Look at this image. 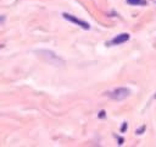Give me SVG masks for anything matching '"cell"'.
Returning a JSON list of instances; mask_svg holds the SVG:
<instances>
[{"instance_id": "obj_1", "label": "cell", "mask_w": 156, "mask_h": 147, "mask_svg": "<svg viewBox=\"0 0 156 147\" xmlns=\"http://www.w3.org/2000/svg\"><path fill=\"white\" fill-rule=\"evenodd\" d=\"M110 98L115 99V100H122L124 98H127L129 96V89L128 88H124V87H121V88H116L113 91H111L108 93Z\"/></svg>"}, {"instance_id": "obj_4", "label": "cell", "mask_w": 156, "mask_h": 147, "mask_svg": "<svg viewBox=\"0 0 156 147\" xmlns=\"http://www.w3.org/2000/svg\"><path fill=\"white\" fill-rule=\"evenodd\" d=\"M127 2L130 5H139V4H143L144 1L143 0H127Z\"/></svg>"}, {"instance_id": "obj_5", "label": "cell", "mask_w": 156, "mask_h": 147, "mask_svg": "<svg viewBox=\"0 0 156 147\" xmlns=\"http://www.w3.org/2000/svg\"><path fill=\"white\" fill-rule=\"evenodd\" d=\"M5 22V16H0V24Z\"/></svg>"}, {"instance_id": "obj_6", "label": "cell", "mask_w": 156, "mask_h": 147, "mask_svg": "<svg viewBox=\"0 0 156 147\" xmlns=\"http://www.w3.org/2000/svg\"><path fill=\"white\" fill-rule=\"evenodd\" d=\"M4 48V44H0V49H2Z\"/></svg>"}, {"instance_id": "obj_3", "label": "cell", "mask_w": 156, "mask_h": 147, "mask_svg": "<svg viewBox=\"0 0 156 147\" xmlns=\"http://www.w3.org/2000/svg\"><path fill=\"white\" fill-rule=\"evenodd\" d=\"M129 39V34L128 33H121L118 36H116L113 39H112V44H121V43H124Z\"/></svg>"}, {"instance_id": "obj_7", "label": "cell", "mask_w": 156, "mask_h": 147, "mask_svg": "<svg viewBox=\"0 0 156 147\" xmlns=\"http://www.w3.org/2000/svg\"><path fill=\"white\" fill-rule=\"evenodd\" d=\"M155 98H156V93H155Z\"/></svg>"}, {"instance_id": "obj_2", "label": "cell", "mask_w": 156, "mask_h": 147, "mask_svg": "<svg viewBox=\"0 0 156 147\" xmlns=\"http://www.w3.org/2000/svg\"><path fill=\"white\" fill-rule=\"evenodd\" d=\"M62 16H63L66 20H68V21H71V22H73V23H76V24H78V26H80V27L84 28V29H89V28H90V26H89L88 22L82 21V20H79V18H77V17H74V16H72V15L62 13Z\"/></svg>"}]
</instances>
